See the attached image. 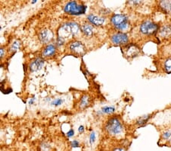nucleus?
Returning a JSON list of instances; mask_svg holds the SVG:
<instances>
[{
  "label": "nucleus",
  "instance_id": "obj_11",
  "mask_svg": "<svg viewBox=\"0 0 171 151\" xmlns=\"http://www.w3.org/2000/svg\"><path fill=\"white\" fill-rule=\"evenodd\" d=\"M56 48L54 45L49 44L47 45L43 50V53H42V56L43 57H49V56H52L56 53Z\"/></svg>",
  "mask_w": 171,
  "mask_h": 151
},
{
  "label": "nucleus",
  "instance_id": "obj_21",
  "mask_svg": "<svg viewBox=\"0 0 171 151\" xmlns=\"http://www.w3.org/2000/svg\"><path fill=\"white\" fill-rule=\"evenodd\" d=\"M95 140H96V134H95V132H91V133L90 134V137H89V141L91 144L94 143L95 142Z\"/></svg>",
  "mask_w": 171,
  "mask_h": 151
},
{
  "label": "nucleus",
  "instance_id": "obj_13",
  "mask_svg": "<svg viewBox=\"0 0 171 151\" xmlns=\"http://www.w3.org/2000/svg\"><path fill=\"white\" fill-rule=\"evenodd\" d=\"M81 31L87 36H91L93 34V27L91 24H85L81 26Z\"/></svg>",
  "mask_w": 171,
  "mask_h": 151
},
{
  "label": "nucleus",
  "instance_id": "obj_9",
  "mask_svg": "<svg viewBox=\"0 0 171 151\" xmlns=\"http://www.w3.org/2000/svg\"><path fill=\"white\" fill-rule=\"evenodd\" d=\"M111 40H112L113 43H116V44H125L128 42L129 38L126 34L119 32L113 34L111 37Z\"/></svg>",
  "mask_w": 171,
  "mask_h": 151
},
{
  "label": "nucleus",
  "instance_id": "obj_24",
  "mask_svg": "<svg viewBox=\"0 0 171 151\" xmlns=\"http://www.w3.org/2000/svg\"><path fill=\"white\" fill-rule=\"evenodd\" d=\"M163 138L168 139V140H171V131H166L163 133Z\"/></svg>",
  "mask_w": 171,
  "mask_h": 151
},
{
  "label": "nucleus",
  "instance_id": "obj_17",
  "mask_svg": "<svg viewBox=\"0 0 171 151\" xmlns=\"http://www.w3.org/2000/svg\"><path fill=\"white\" fill-rule=\"evenodd\" d=\"M89 104V98H88L87 95H84L83 97L81 99V102H80V106L82 108H85L87 107Z\"/></svg>",
  "mask_w": 171,
  "mask_h": 151
},
{
  "label": "nucleus",
  "instance_id": "obj_14",
  "mask_svg": "<svg viewBox=\"0 0 171 151\" xmlns=\"http://www.w3.org/2000/svg\"><path fill=\"white\" fill-rule=\"evenodd\" d=\"M69 24H70L72 35H76V34H79V30H80V27H79V24L75 22H69Z\"/></svg>",
  "mask_w": 171,
  "mask_h": 151
},
{
  "label": "nucleus",
  "instance_id": "obj_32",
  "mask_svg": "<svg viewBox=\"0 0 171 151\" xmlns=\"http://www.w3.org/2000/svg\"><path fill=\"white\" fill-rule=\"evenodd\" d=\"M35 2H37V1H36V0H34L32 2V3H35Z\"/></svg>",
  "mask_w": 171,
  "mask_h": 151
},
{
  "label": "nucleus",
  "instance_id": "obj_30",
  "mask_svg": "<svg viewBox=\"0 0 171 151\" xmlns=\"http://www.w3.org/2000/svg\"><path fill=\"white\" fill-rule=\"evenodd\" d=\"M34 102V98H31V99L30 100V101H29V104H33Z\"/></svg>",
  "mask_w": 171,
  "mask_h": 151
},
{
  "label": "nucleus",
  "instance_id": "obj_20",
  "mask_svg": "<svg viewBox=\"0 0 171 151\" xmlns=\"http://www.w3.org/2000/svg\"><path fill=\"white\" fill-rule=\"evenodd\" d=\"M63 99H61V98H56V99L53 100V101H52L51 104L52 105H54V106H59V105L63 104Z\"/></svg>",
  "mask_w": 171,
  "mask_h": 151
},
{
  "label": "nucleus",
  "instance_id": "obj_29",
  "mask_svg": "<svg viewBox=\"0 0 171 151\" xmlns=\"http://www.w3.org/2000/svg\"><path fill=\"white\" fill-rule=\"evenodd\" d=\"M79 131L80 132V133H82V132L84 131V126L82 125L79 127Z\"/></svg>",
  "mask_w": 171,
  "mask_h": 151
},
{
  "label": "nucleus",
  "instance_id": "obj_18",
  "mask_svg": "<svg viewBox=\"0 0 171 151\" xmlns=\"http://www.w3.org/2000/svg\"><path fill=\"white\" fill-rule=\"evenodd\" d=\"M101 111L103 113H105V114H110L115 111V108L112 106H104V108H102Z\"/></svg>",
  "mask_w": 171,
  "mask_h": 151
},
{
  "label": "nucleus",
  "instance_id": "obj_23",
  "mask_svg": "<svg viewBox=\"0 0 171 151\" xmlns=\"http://www.w3.org/2000/svg\"><path fill=\"white\" fill-rule=\"evenodd\" d=\"M41 151H50V146L47 143H43L40 146Z\"/></svg>",
  "mask_w": 171,
  "mask_h": 151
},
{
  "label": "nucleus",
  "instance_id": "obj_6",
  "mask_svg": "<svg viewBox=\"0 0 171 151\" xmlns=\"http://www.w3.org/2000/svg\"><path fill=\"white\" fill-rule=\"evenodd\" d=\"M43 65H44V59L40 57L35 58L29 64V70L32 72H37L43 68Z\"/></svg>",
  "mask_w": 171,
  "mask_h": 151
},
{
  "label": "nucleus",
  "instance_id": "obj_5",
  "mask_svg": "<svg viewBox=\"0 0 171 151\" xmlns=\"http://www.w3.org/2000/svg\"><path fill=\"white\" fill-rule=\"evenodd\" d=\"M72 36V33L69 23L63 24V25L61 26L59 30H58V37L64 39V40H66V38H69V37H71Z\"/></svg>",
  "mask_w": 171,
  "mask_h": 151
},
{
  "label": "nucleus",
  "instance_id": "obj_22",
  "mask_svg": "<svg viewBox=\"0 0 171 151\" xmlns=\"http://www.w3.org/2000/svg\"><path fill=\"white\" fill-rule=\"evenodd\" d=\"M149 117H141V118H140L138 120V121L137 122L138 124H140V125H142V124H145L146 122L148 121V120Z\"/></svg>",
  "mask_w": 171,
  "mask_h": 151
},
{
  "label": "nucleus",
  "instance_id": "obj_2",
  "mask_svg": "<svg viewBox=\"0 0 171 151\" xmlns=\"http://www.w3.org/2000/svg\"><path fill=\"white\" fill-rule=\"evenodd\" d=\"M106 129L110 134L117 135L121 133L122 130H123V126L119 119L113 117V118L110 119L108 122L107 123Z\"/></svg>",
  "mask_w": 171,
  "mask_h": 151
},
{
  "label": "nucleus",
  "instance_id": "obj_16",
  "mask_svg": "<svg viewBox=\"0 0 171 151\" xmlns=\"http://www.w3.org/2000/svg\"><path fill=\"white\" fill-rule=\"evenodd\" d=\"M160 6L167 11H171V1H162Z\"/></svg>",
  "mask_w": 171,
  "mask_h": 151
},
{
  "label": "nucleus",
  "instance_id": "obj_3",
  "mask_svg": "<svg viewBox=\"0 0 171 151\" xmlns=\"http://www.w3.org/2000/svg\"><path fill=\"white\" fill-rule=\"evenodd\" d=\"M111 22L120 31L126 30L129 26L127 17L124 14H114L113 16L111 18Z\"/></svg>",
  "mask_w": 171,
  "mask_h": 151
},
{
  "label": "nucleus",
  "instance_id": "obj_26",
  "mask_svg": "<svg viewBox=\"0 0 171 151\" xmlns=\"http://www.w3.org/2000/svg\"><path fill=\"white\" fill-rule=\"evenodd\" d=\"M5 55V50L2 47H0V59H2V58H4Z\"/></svg>",
  "mask_w": 171,
  "mask_h": 151
},
{
  "label": "nucleus",
  "instance_id": "obj_7",
  "mask_svg": "<svg viewBox=\"0 0 171 151\" xmlns=\"http://www.w3.org/2000/svg\"><path fill=\"white\" fill-rule=\"evenodd\" d=\"M69 49L72 53L75 54L82 55L85 53V47L83 43L80 41H74L72 42L69 45Z\"/></svg>",
  "mask_w": 171,
  "mask_h": 151
},
{
  "label": "nucleus",
  "instance_id": "obj_10",
  "mask_svg": "<svg viewBox=\"0 0 171 151\" xmlns=\"http://www.w3.org/2000/svg\"><path fill=\"white\" fill-rule=\"evenodd\" d=\"M88 20L91 23V24H95L97 26H101L105 21V19L104 18H101V17L96 16L95 14H89L88 16Z\"/></svg>",
  "mask_w": 171,
  "mask_h": 151
},
{
  "label": "nucleus",
  "instance_id": "obj_4",
  "mask_svg": "<svg viewBox=\"0 0 171 151\" xmlns=\"http://www.w3.org/2000/svg\"><path fill=\"white\" fill-rule=\"evenodd\" d=\"M141 32L145 34H154L157 30V25L151 21H145L140 27Z\"/></svg>",
  "mask_w": 171,
  "mask_h": 151
},
{
  "label": "nucleus",
  "instance_id": "obj_19",
  "mask_svg": "<svg viewBox=\"0 0 171 151\" xmlns=\"http://www.w3.org/2000/svg\"><path fill=\"white\" fill-rule=\"evenodd\" d=\"M165 70H166V72H168V73L171 72V59H167V60L165 62Z\"/></svg>",
  "mask_w": 171,
  "mask_h": 151
},
{
  "label": "nucleus",
  "instance_id": "obj_8",
  "mask_svg": "<svg viewBox=\"0 0 171 151\" xmlns=\"http://www.w3.org/2000/svg\"><path fill=\"white\" fill-rule=\"evenodd\" d=\"M53 33L50 29H43L39 33V39L43 43H47L53 39Z\"/></svg>",
  "mask_w": 171,
  "mask_h": 151
},
{
  "label": "nucleus",
  "instance_id": "obj_31",
  "mask_svg": "<svg viewBox=\"0 0 171 151\" xmlns=\"http://www.w3.org/2000/svg\"><path fill=\"white\" fill-rule=\"evenodd\" d=\"M113 151H125L123 149H121V148H117V149H114Z\"/></svg>",
  "mask_w": 171,
  "mask_h": 151
},
{
  "label": "nucleus",
  "instance_id": "obj_12",
  "mask_svg": "<svg viewBox=\"0 0 171 151\" xmlns=\"http://www.w3.org/2000/svg\"><path fill=\"white\" fill-rule=\"evenodd\" d=\"M21 41L19 40H15L10 46L9 49H8V52L11 53H14L17 50H19V48L21 47Z\"/></svg>",
  "mask_w": 171,
  "mask_h": 151
},
{
  "label": "nucleus",
  "instance_id": "obj_33",
  "mask_svg": "<svg viewBox=\"0 0 171 151\" xmlns=\"http://www.w3.org/2000/svg\"><path fill=\"white\" fill-rule=\"evenodd\" d=\"M0 29H1V26H0Z\"/></svg>",
  "mask_w": 171,
  "mask_h": 151
},
{
  "label": "nucleus",
  "instance_id": "obj_15",
  "mask_svg": "<svg viewBox=\"0 0 171 151\" xmlns=\"http://www.w3.org/2000/svg\"><path fill=\"white\" fill-rule=\"evenodd\" d=\"M160 35H161L162 37H168V36L171 34V28L169 27H167V26H166V27H163L161 29H160Z\"/></svg>",
  "mask_w": 171,
  "mask_h": 151
},
{
  "label": "nucleus",
  "instance_id": "obj_25",
  "mask_svg": "<svg viewBox=\"0 0 171 151\" xmlns=\"http://www.w3.org/2000/svg\"><path fill=\"white\" fill-rule=\"evenodd\" d=\"M65 42V40L63 38H61V37H58L57 38V40H56V43H57L58 46H62V45Z\"/></svg>",
  "mask_w": 171,
  "mask_h": 151
},
{
  "label": "nucleus",
  "instance_id": "obj_1",
  "mask_svg": "<svg viewBox=\"0 0 171 151\" xmlns=\"http://www.w3.org/2000/svg\"><path fill=\"white\" fill-rule=\"evenodd\" d=\"M87 10V6L84 5H79L75 1L69 2L64 7V11L67 14L73 15H79L85 14Z\"/></svg>",
  "mask_w": 171,
  "mask_h": 151
},
{
  "label": "nucleus",
  "instance_id": "obj_27",
  "mask_svg": "<svg viewBox=\"0 0 171 151\" xmlns=\"http://www.w3.org/2000/svg\"><path fill=\"white\" fill-rule=\"evenodd\" d=\"M71 145H72V147L77 148L79 146V143L77 141V140H73V141H72V143H71Z\"/></svg>",
  "mask_w": 171,
  "mask_h": 151
},
{
  "label": "nucleus",
  "instance_id": "obj_28",
  "mask_svg": "<svg viewBox=\"0 0 171 151\" xmlns=\"http://www.w3.org/2000/svg\"><path fill=\"white\" fill-rule=\"evenodd\" d=\"M74 133H75V131H74L73 129H70V130L67 132L66 135H67L68 137H72V136H74Z\"/></svg>",
  "mask_w": 171,
  "mask_h": 151
}]
</instances>
